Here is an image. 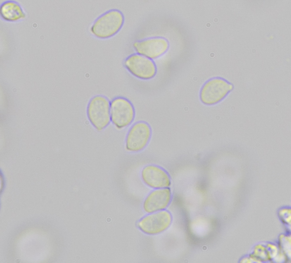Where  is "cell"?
<instances>
[{"label":"cell","mask_w":291,"mask_h":263,"mask_svg":"<svg viewBox=\"0 0 291 263\" xmlns=\"http://www.w3.org/2000/svg\"><path fill=\"white\" fill-rule=\"evenodd\" d=\"M143 182L147 186L153 189L170 187L172 181L167 172L162 167L154 164L144 166L141 172Z\"/></svg>","instance_id":"obj_9"},{"label":"cell","mask_w":291,"mask_h":263,"mask_svg":"<svg viewBox=\"0 0 291 263\" xmlns=\"http://www.w3.org/2000/svg\"><path fill=\"white\" fill-rule=\"evenodd\" d=\"M124 65L131 75L141 80L151 79L157 73V66L153 60L136 53L128 57Z\"/></svg>","instance_id":"obj_7"},{"label":"cell","mask_w":291,"mask_h":263,"mask_svg":"<svg viewBox=\"0 0 291 263\" xmlns=\"http://www.w3.org/2000/svg\"><path fill=\"white\" fill-rule=\"evenodd\" d=\"M234 88L232 83L223 78H211L202 86L200 93V100L206 105L216 104L224 99Z\"/></svg>","instance_id":"obj_3"},{"label":"cell","mask_w":291,"mask_h":263,"mask_svg":"<svg viewBox=\"0 0 291 263\" xmlns=\"http://www.w3.org/2000/svg\"><path fill=\"white\" fill-rule=\"evenodd\" d=\"M133 47L136 53L153 60L164 55L169 48V43L165 38L154 37L136 41Z\"/></svg>","instance_id":"obj_8"},{"label":"cell","mask_w":291,"mask_h":263,"mask_svg":"<svg viewBox=\"0 0 291 263\" xmlns=\"http://www.w3.org/2000/svg\"><path fill=\"white\" fill-rule=\"evenodd\" d=\"M124 22V16L120 11L111 10L103 13L95 20L90 31L92 34L97 38H108L120 31Z\"/></svg>","instance_id":"obj_1"},{"label":"cell","mask_w":291,"mask_h":263,"mask_svg":"<svg viewBox=\"0 0 291 263\" xmlns=\"http://www.w3.org/2000/svg\"><path fill=\"white\" fill-rule=\"evenodd\" d=\"M0 14L3 20L10 22L18 21L26 17V14L21 6L13 0L6 1L1 4Z\"/></svg>","instance_id":"obj_11"},{"label":"cell","mask_w":291,"mask_h":263,"mask_svg":"<svg viewBox=\"0 0 291 263\" xmlns=\"http://www.w3.org/2000/svg\"><path fill=\"white\" fill-rule=\"evenodd\" d=\"M172 198V193L170 187L153 189L144 199L143 210L147 214L166 210Z\"/></svg>","instance_id":"obj_10"},{"label":"cell","mask_w":291,"mask_h":263,"mask_svg":"<svg viewBox=\"0 0 291 263\" xmlns=\"http://www.w3.org/2000/svg\"><path fill=\"white\" fill-rule=\"evenodd\" d=\"M273 36H270V37H269V39H273Z\"/></svg>","instance_id":"obj_12"},{"label":"cell","mask_w":291,"mask_h":263,"mask_svg":"<svg viewBox=\"0 0 291 263\" xmlns=\"http://www.w3.org/2000/svg\"><path fill=\"white\" fill-rule=\"evenodd\" d=\"M86 114L92 126L98 131L103 130L111 122L110 101L104 96H94L88 102Z\"/></svg>","instance_id":"obj_2"},{"label":"cell","mask_w":291,"mask_h":263,"mask_svg":"<svg viewBox=\"0 0 291 263\" xmlns=\"http://www.w3.org/2000/svg\"><path fill=\"white\" fill-rule=\"evenodd\" d=\"M111 122L115 128L123 129L133 124L135 111L131 102L121 96L115 98L110 102Z\"/></svg>","instance_id":"obj_4"},{"label":"cell","mask_w":291,"mask_h":263,"mask_svg":"<svg viewBox=\"0 0 291 263\" xmlns=\"http://www.w3.org/2000/svg\"><path fill=\"white\" fill-rule=\"evenodd\" d=\"M152 135L151 128L147 122L139 121L132 124L126 137L125 149L133 153L142 150L148 144Z\"/></svg>","instance_id":"obj_5"},{"label":"cell","mask_w":291,"mask_h":263,"mask_svg":"<svg viewBox=\"0 0 291 263\" xmlns=\"http://www.w3.org/2000/svg\"><path fill=\"white\" fill-rule=\"evenodd\" d=\"M172 220L171 214L166 210L147 214L138 221L136 226L144 233L155 235L167 230L171 225Z\"/></svg>","instance_id":"obj_6"}]
</instances>
